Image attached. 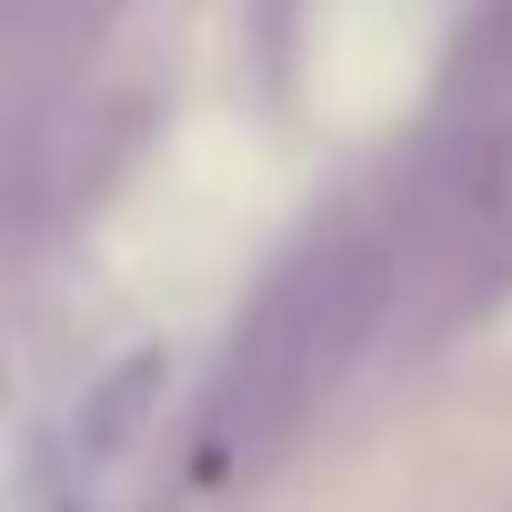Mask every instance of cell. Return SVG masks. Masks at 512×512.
<instances>
[{
    "mask_svg": "<svg viewBox=\"0 0 512 512\" xmlns=\"http://www.w3.org/2000/svg\"><path fill=\"white\" fill-rule=\"evenodd\" d=\"M362 302H372V272H362V251H352V241L302 251V262L262 292V312H251V332H241V352H231V372H221L211 442H231V432L251 442V432L292 422L302 392H312V382L332 372V352L352 342Z\"/></svg>",
    "mask_w": 512,
    "mask_h": 512,
    "instance_id": "cell-1",
    "label": "cell"
},
{
    "mask_svg": "<svg viewBox=\"0 0 512 512\" xmlns=\"http://www.w3.org/2000/svg\"><path fill=\"white\" fill-rule=\"evenodd\" d=\"M151 382H161V362H131V372H121V382L91 402V452H111V442L141 422V392H151Z\"/></svg>",
    "mask_w": 512,
    "mask_h": 512,
    "instance_id": "cell-2",
    "label": "cell"
}]
</instances>
